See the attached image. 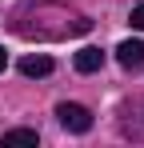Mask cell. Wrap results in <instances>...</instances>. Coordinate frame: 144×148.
<instances>
[{
    "label": "cell",
    "instance_id": "1",
    "mask_svg": "<svg viewBox=\"0 0 144 148\" xmlns=\"http://www.w3.org/2000/svg\"><path fill=\"white\" fill-rule=\"evenodd\" d=\"M56 120L64 124L68 132H88V128H92V112H88L84 104H68V100H64V104H56Z\"/></svg>",
    "mask_w": 144,
    "mask_h": 148
},
{
    "label": "cell",
    "instance_id": "2",
    "mask_svg": "<svg viewBox=\"0 0 144 148\" xmlns=\"http://www.w3.org/2000/svg\"><path fill=\"white\" fill-rule=\"evenodd\" d=\"M116 60L128 68V72L144 68V40H124V44L116 48Z\"/></svg>",
    "mask_w": 144,
    "mask_h": 148
},
{
    "label": "cell",
    "instance_id": "3",
    "mask_svg": "<svg viewBox=\"0 0 144 148\" xmlns=\"http://www.w3.org/2000/svg\"><path fill=\"white\" fill-rule=\"evenodd\" d=\"M36 128H12V132H4V148H36Z\"/></svg>",
    "mask_w": 144,
    "mask_h": 148
},
{
    "label": "cell",
    "instance_id": "4",
    "mask_svg": "<svg viewBox=\"0 0 144 148\" xmlns=\"http://www.w3.org/2000/svg\"><path fill=\"white\" fill-rule=\"evenodd\" d=\"M100 64H104L100 48H80L76 52V72H100Z\"/></svg>",
    "mask_w": 144,
    "mask_h": 148
},
{
    "label": "cell",
    "instance_id": "5",
    "mask_svg": "<svg viewBox=\"0 0 144 148\" xmlns=\"http://www.w3.org/2000/svg\"><path fill=\"white\" fill-rule=\"evenodd\" d=\"M20 72L24 76H48V72H52V60H48V56H24Z\"/></svg>",
    "mask_w": 144,
    "mask_h": 148
},
{
    "label": "cell",
    "instance_id": "6",
    "mask_svg": "<svg viewBox=\"0 0 144 148\" xmlns=\"http://www.w3.org/2000/svg\"><path fill=\"white\" fill-rule=\"evenodd\" d=\"M128 24H132V28H140V32H144V4H136V8H132V16H128Z\"/></svg>",
    "mask_w": 144,
    "mask_h": 148
},
{
    "label": "cell",
    "instance_id": "7",
    "mask_svg": "<svg viewBox=\"0 0 144 148\" xmlns=\"http://www.w3.org/2000/svg\"><path fill=\"white\" fill-rule=\"evenodd\" d=\"M4 64H8V52H4V48H0V72H4Z\"/></svg>",
    "mask_w": 144,
    "mask_h": 148
}]
</instances>
